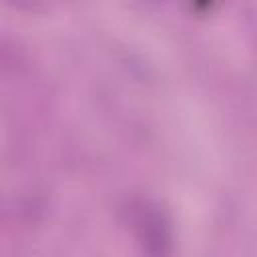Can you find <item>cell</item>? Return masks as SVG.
<instances>
[{
	"label": "cell",
	"instance_id": "1",
	"mask_svg": "<svg viewBox=\"0 0 257 257\" xmlns=\"http://www.w3.org/2000/svg\"><path fill=\"white\" fill-rule=\"evenodd\" d=\"M133 227L149 253H165L171 247V223L159 207L145 201L139 203L133 213Z\"/></svg>",
	"mask_w": 257,
	"mask_h": 257
},
{
	"label": "cell",
	"instance_id": "2",
	"mask_svg": "<svg viewBox=\"0 0 257 257\" xmlns=\"http://www.w3.org/2000/svg\"><path fill=\"white\" fill-rule=\"evenodd\" d=\"M14 2H16V4H30L32 0H14Z\"/></svg>",
	"mask_w": 257,
	"mask_h": 257
}]
</instances>
